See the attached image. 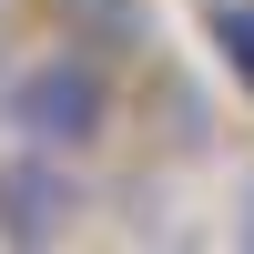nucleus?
Instances as JSON below:
<instances>
[{
	"instance_id": "1",
	"label": "nucleus",
	"mask_w": 254,
	"mask_h": 254,
	"mask_svg": "<svg viewBox=\"0 0 254 254\" xmlns=\"http://www.w3.org/2000/svg\"><path fill=\"white\" fill-rule=\"evenodd\" d=\"M0 112H10V132H20V142L81 153V142L102 132V112H112V92H102V71H92V61L51 51V61H31V71H20L10 92H0Z\"/></svg>"
},
{
	"instance_id": "2",
	"label": "nucleus",
	"mask_w": 254,
	"mask_h": 254,
	"mask_svg": "<svg viewBox=\"0 0 254 254\" xmlns=\"http://www.w3.org/2000/svg\"><path fill=\"white\" fill-rule=\"evenodd\" d=\"M71 214H81V183L51 163V142L0 153V244H51L71 234Z\"/></svg>"
},
{
	"instance_id": "3",
	"label": "nucleus",
	"mask_w": 254,
	"mask_h": 254,
	"mask_svg": "<svg viewBox=\"0 0 254 254\" xmlns=\"http://www.w3.org/2000/svg\"><path fill=\"white\" fill-rule=\"evenodd\" d=\"M214 41H224V61L254 81V0H224V10H214Z\"/></svg>"
},
{
	"instance_id": "4",
	"label": "nucleus",
	"mask_w": 254,
	"mask_h": 254,
	"mask_svg": "<svg viewBox=\"0 0 254 254\" xmlns=\"http://www.w3.org/2000/svg\"><path fill=\"white\" fill-rule=\"evenodd\" d=\"M234 234H244V244H254V183H244V224H234Z\"/></svg>"
}]
</instances>
